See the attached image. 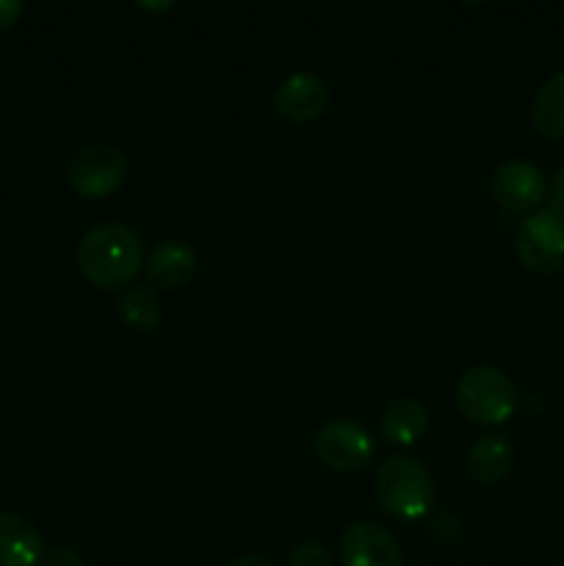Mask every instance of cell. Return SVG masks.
Masks as SVG:
<instances>
[{"instance_id":"13","label":"cell","mask_w":564,"mask_h":566,"mask_svg":"<svg viewBox=\"0 0 564 566\" xmlns=\"http://www.w3.org/2000/svg\"><path fill=\"white\" fill-rule=\"evenodd\" d=\"M379 429L382 437L393 446H415L429 431V412L415 398H396L382 412Z\"/></svg>"},{"instance_id":"22","label":"cell","mask_w":564,"mask_h":566,"mask_svg":"<svg viewBox=\"0 0 564 566\" xmlns=\"http://www.w3.org/2000/svg\"><path fill=\"white\" fill-rule=\"evenodd\" d=\"M144 11H169L175 9V3H138Z\"/></svg>"},{"instance_id":"3","label":"cell","mask_w":564,"mask_h":566,"mask_svg":"<svg viewBox=\"0 0 564 566\" xmlns=\"http://www.w3.org/2000/svg\"><path fill=\"white\" fill-rule=\"evenodd\" d=\"M457 407L470 423L501 426L518 409V387L503 368L476 365L459 376Z\"/></svg>"},{"instance_id":"20","label":"cell","mask_w":564,"mask_h":566,"mask_svg":"<svg viewBox=\"0 0 564 566\" xmlns=\"http://www.w3.org/2000/svg\"><path fill=\"white\" fill-rule=\"evenodd\" d=\"M551 199L556 208L564 210V164L553 171V180H551Z\"/></svg>"},{"instance_id":"15","label":"cell","mask_w":564,"mask_h":566,"mask_svg":"<svg viewBox=\"0 0 564 566\" xmlns=\"http://www.w3.org/2000/svg\"><path fill=\"white\" fill-rule=\"evenodd\" d=\"M116 310H119V318L142 335H149L160 324V302L149 285H127L119 293Z\"/></svg>"},{"instance_id":"5","label":"cell","mask_w":564,"mask_h":566,"mask_svg":"<svg viewBox=\"0 0 564 566\" xmlns=\"http://www.w3.org/2000/svg\"><path fill=\"white\" fill-rule=\"evenodd\" d=\"M127 177V155L114 144H92L70 160L66 182L81 199H105L122 188Z\"/></svg>"},{"instance_id":"14","label":"cell","mask_w":564,"mask_h":566,"mask_svg":"<svg viewBox=\"0 0 564 566\" xmlns=\"http://www.w3.org/2000/svg\"><path fill=\"white\" fill-rule=\"evenodd\" d=\"M531 125L547 138H564V70L547 77L531 99Z\"/></svg>"},{"instance_id":"4","label":"cell","mask_w":564,"mask_h":566,"mask_svg":"<svg viewBox=\"0 0 564 566\" xmlns=\"http://www.w3.org/2000/svg\"><path fill=\"white\" fill-rule=\"evenodd\" d=\"M514 254L534 274H558L564 269V210L556 205L534 210L520 224Z\"/></svg>"},{"instance_id":"8","label":"cell","mask_w":564,"mask_h":566,"mask_svg":"<svg viewBox=\"0 0 564 566\" xmlns=\"http://www.w3.org/2000/svg\"><path fill=\"white\" fill-rule=\"evenodd\" d=\"M401 547L382 525L357 520L341 536V566H401Z\"/></svg>"},{"instance_id":"19","label":"cell","mask_w":564,"mask_h":566,"mask_svg":"<svg viewBox=\"0 0 564 566\" xmlns=\"http://www.w3.org/2000/svg\"><path fill=\"white\" fill-rule=\"evenodd\" d=\"M22 11H25V6H22L20 0H0V31L17 25L22 17Z\"/></svg>"},{"instance_id":"7","label":"cell","mask_w":564,"mask_h":566,"mask_svg":"<svg viewBox=\"0 0 564 566\" xmlns=\"http://www.w3.org/2000/svg\"><path fill=\"white\" fill-rule=\"evenodd\" d=\"M490 191L509 213H529V210H540V202L547 193V180L540 166L512 158L495 166L490 177Z\"/></svg>"},{"instance_id":"12","label":"cell","mask_w":564,"mask_h":566,"mask_svg":"<svg viewBox=\"0 0 564 566\" xmlns=\"http://www.w3.org/2000/svg\"><path fill=\"white\" fill-rule=\"evenodd\" d=\"M514 464V448L506 437H481L470 446L468 457H464V470L470 479L481 486H492L509 475Z\"/></svg>"},{"instance_id":"9","label":"cell","mask_w":564,"mask_h":566,"mask_svg":"<svg viewBox=\"0 0 564 566\" xmlns=\"http://www.w3.org/2000/svg\"><path fill=\"white\" fill-rule=\"evenodd\" d=\"M330 105V86L324 77L313 75V72H296V75L285 77L274 92V111L288 122H304L318 119Z\"/></svg>"},{"instance_id":"2","label":"cell","mask_w":564,"mask_h":566,"mask_svg":"<svg viewBox=\"0 0 564 566\" xmlns=\"http://www.w3.org/2000/svg\"><path fill=\"white\" fill-rule=\"evenodd\" d=\"M379 506L396 520H420L437 501V486L429 468L412 457H393L374 475Z\"/></svg>"},{"instance_id":"11","label":"cell","mask_w":564,"mask_h":566,"mask_svg":"<svg viewBox=\"0 0 564 566\" xmlns=\"http://www.w3.org/2000/svg\"><path fill=\"white\" fill-rule=\"evenodd\" d=\"M44 558L36 525L14 512H0V566H39Z\"/></svg>"},{"instance_id":"21","label":"cell","mask_w":564,"mask_h":566,"mask_svg":"<svg viewBox=\"0 0 564 566\" xmlns=\"http://www.w3.org/2000/svg\"><path fill=\"white\" fill-rule=\"evenodd\" d=\"M227 566H274L269 558H260V556H241V558H232Z\"/></svg>"},{"instance_id":"10","label":"cell","mask_w":564,"mask_h":566,"mask_svg":"<svg viewBox=\"0 0 564 566\" xmlns=\"http://www.w3.org/2000/svg\"><path fill=\"white\" fill-rule=\"evenodd\" d=\"M144 271L153 287L160 291H177L188 285L197 274V254L186 241H160L144 260Z\"/></svg>"},{"instance_id":"1","label":"cell","mask_w":564,"mask_h":566,"mask_svg":"<svg viewBox=\"0 0 564 566\" xmlns=\"http://www.w3.org/2000/svg\"><path fill=\"white\" fill-rule=\"evenodd\" d=\"M77 269L94 287L125 291L144 269V241L133 227L122 221H105L92 227L77 243Z\"/></svg>"},{"instance_id":"17","label":"cell","mask_w":564,"mask_h":566,"mask_svg":"<svg viewBox=\"0 0 564 566\" xmlns=\"http://www.w3.org/2000/svg\"><path fill=\"white\" fill-rule=\"evenodd\" d=\"M288 566H332V556L318 542H304L291 553Z\"/></svg>"},{"instance_id":"6","label":"cell","mask_w":564,"mask_h":566,"mask_svg":"<svg viewBox=\"0 0 564 566\" xmlns=\"http://www.w3.org/2000/svg\"><path fill=\"white\" fill-rule=\"evenodd\" d=\"M315 453H318V459L326 468L337 470V473H357V470L368 468L376 448L363 423L337 418L318 429V434H315Z\"/></svg>"},{"instance_id":"16","label":"cell","mask_w":564,"mask_h":566,"mask_svg":"<svg viewBox=\"0 0 564 566\" xmlns=\"http://www.w3.org/2000/svg\"><path fill=\"white\" fill-rule=\"evenodd\" d=\"M429 536L440 547H453L462 542V525L451 512H437V517L429 523Z\"/></svg>"},{"instance_id":"18","label":"cell","mask_w":564,"mask_h":566,"mask_svg":"<svg viewBox=\"0 0 564 566\" xmlns=\"http://www.w3.org/2000/svg\"><path fill=\"white\" fill-rule=\"evenodd\" d=\"M42 562L44 566H86V562H83V556L75 547H55V551L48 553Z\"/></svg>"}]
</instances>
